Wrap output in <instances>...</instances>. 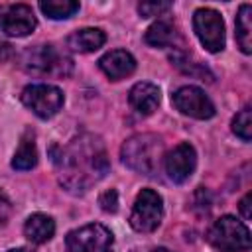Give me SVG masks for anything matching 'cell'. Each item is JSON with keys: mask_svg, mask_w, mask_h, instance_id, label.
I'll return each mask as SVG.
<instances>
[{"mask_svg": "<svg viewBox=\"0 0 252 252\" xmlns=\"http://www.w3.org/2000/svg\"><path fill=\"white\" fill-rule=\"evenodd\" d=\"M98 67L110 81H120L136 71V59L124 49H112L98 59Z\"/></svg>", "mask_w": 252, "mask_h": 252, "instance_id": "12", "label": "cell"}, {"mask_svg": "<svg viewBox=\"0 0 252 252\" xmlns=\"http://www.w3.org/2000/svg\"><path fill=\"white\" fill-rule=\"evenodd\" d=\"M8 252H32V250H28V248H12Z\"/></svg>", "mask_w": 252, "mask_h": 252, "instance_id": "26", "label": "cell"}, {"mask_svg": "<svg viewBox=\"0 0 252 252\" xmlns=\"http://www.w3.org/2000/svg\"><path fill=\"white\" fill-rule=\"evenodd\" d=\"M106 43V33L100 28H83L67 37V45L79 53H91Z\"/></svg>", "mask_w": 252, "mask_h": 252, "instance_id": "14", "label": "cell"}, {"mask_svg": "<svg viewBox=\"0 0 252 252\" xmlns=\"http://www.w3.org/2000/svg\"><path fill=\"white\" fill-rule=\"evenodd\" d=\"M207 240L220 252H244L250 248V230L232 215H224L213 222Z\"/></svg>", "mask_w": 252, "mask_h": 252, "instance_id": "4", "label": "cell"}, {"mask_svg": "<svg viewBox=\"0 0 252 252\" xmlns=\"http://www.w3.org/2000/svg\"><path fill=\"white\" fill-rule=\"evenodd\" d=\"M35 163H37V150H35L33 134L28 130L22 136V142H20V146H18L14 158H12V167L20 169V171H26V169H32Z\"/></svg>", "mask_w": 252, "mask_h": 252, "instance_id": "17", "label": "cell"}, {"mask_svg": "<svg viewBox=\"0 0 252 252\" xmlns=\"http://www.w3.org/2000/svg\"><path fill=\"white\" fill-rule=\"evenodd\" d=\"M112 232L98 222L79 226L65 236V252H112Z\"/></svg>", "mask_w": 252, "mask_h": 252, "instance_id": "5", "label": "cell"}, {"mask_svg": "<svg viewBox=\"0 0 252 252\" xmlns=\"http://www.w3.org/2000/svg\"><path fill=\"white\" fill-rule=\"evenodd\" d=\"M12 55H14V47H12L8 41L0 39V63H6Z\"/></svg>", "mask_w": 252, "mask_h": 252, "instance_id": "25", "label": "cell"}, {"mask_svg": "<svg viewBox=\"0 0 252 252\" xmlns=\"http://www.w3.org/2000/svg\"><path fill=\"white\" fill-rule=\"evenodd\" d=\"M250 201H252V193L248 191L242 199H240V203H238V209H240V215L246 219V220H250V217H252V211H250Z\"/></svg>", "mask_w": 252, "mask_h": 252, "instance_id": "24", "label": "cell"}, {"mask_svg": "<svg viewBox=\"0 0 252 252\" xmlns=\"http://www.w3.org/2000/svg\"><path fill=\"white\" fill-rule=\"evenodd\" d=\"M120 158L132 171L154 175L163 158V142L156 134H134L122 144Z\"/></svg>", "mask_w": 252, "mask_h": 252, "instance_id": "2", "label": "cell"}, {"mask_svg": "<svg viewBox=\"0 0 252 252\" xmlns=\"http://www.w3.org/2000/svg\"><path fill=\"white\" fill-rule=\"evenodd\" d=\"M22 67L39 77H67L73 69V61L53 45H35L22 53Z\"/></svg>", "mask_w": 252, "mask_h": 252, "instance_id": "3", "label": "cell"}, {"mask_svg": "<svg viewBox=\"0 0 252 252\" xmlns=\"http://www.w3.org/2000/svg\"><path fill=\"white\" fill-rule=\"evenodd\" d=\"M171 8V2H140L138 4V12L142 18H154V16H161L163 12H167Z\"/></svg>", "mask_w": 252, "mask_h": 252, "instance_id": "21", "label": "cell"}, {"mask_svg": "<svg viewBox=\"0 0 252 252\" xmlns=\"http://www.w3.org/2000/svg\"><path fill=\"white\" fill-rule=\"evenodd\" d=\"M193 30L201 41V45L211 51H222L224 49V22L220 14L213 8H199L193 14Z\"/></svg>", "mask_w": 252, "mask_h": 252, "instance_id": "8", "label": "cell"}, {"mask_svg": "<svg viewBox=\"0 0 252 252\" xmlns=\"http://www.w3.org/2000/svg\"><path fill=\"white\" fill-rule=\"evenodd\" d=\"M144 39L152 47H173L175 41L179 39V33H177V30H175L173 24H169L165 20H159V22L152 24L146 30Z\"/></svg>", "mask_w": 252, "mask_h": 252, "instance_id": "16", "label": "cell"}, {"mask_svg": "<svg viewBox=\"0 0 252 252\" xmlns=\"http://www.w3.org/2000/svg\"><path fill=\"white\" fill-rule=\"evenodd\" d=\"M252 6L242 4L236 14V41L242 53H252Z\"/></svg>", "mask_w": 252, "mask_h": 252, "instance_id": "18", "label": "cell"}, {"mask_svg": "<svg viewBox=\"0 0 252 252\" xmlns=\"http://www.w3.org/2000/svg\"><path fill=\"white\" fill-rule=\"evenodd\" d=\"M98 205L106 213H116L118 211V193H116V189H106L98 197Z\"/></svg>", "mask_w": 252, "mask_h": 252, "instance_id": "22", "label": "cell"}, {"mask_svg": "<svg viewBox=\"0 0 252 252\" xmlns=\"http://www.w3.org/2000/svg\"><path fill=\"white\" fill-rule=\"evenodd\" d=\"M22 102L39 118H51L55 116L63 106V93L55 85L37 83L28 85L22 91Z\"/></svg>", "mask_w": 252, "mask_h": 252, "instance_id": "7", "label": "cell"}, {"mask_svg": "<svg viewBox=\"0 0 252 252\" xmlns=\"http://www.w3.org/2000/svg\"><path fill=\"white\" fill-rule=\"evenodd\" d=\"M10 215H12L10 199H8V197H6V193L0 189V226H4V224L10 220Z\"/></svg>", "mask_w": 252, "mask_h": 252, "instance_id": "23", "label": "cell"}, {"mask_svg": "<svg viewBox=\"0 0 252 252\" xmlns=\"http://www.w3.org/2000/svg\"><path fill=\"white\" fill-rule=\"evenodd\" d=\"M39 10L51 20H67L79 10V2H75V0H41Z\"/></svg>", "mask_w": 252, "mask_h": 252, "instance_id": "19", "label": "cell"}, {"mask_svg": "<svg viewBox=\"0 0 252 252\" xmlns=\"http://www.w3.org/2000/svg\"><path fill=\"white\" fill-rule=\"evenodd\" d=\"M37 26L32 6L28 4H8L0 8V33L10 37H24L32 33Z\"/></svg>", "mask_w": 252, "mask_h": 252, "instance_id": "10", "label": "cell"}, {"mask_svg": "<svg viewBox=\"0 0 252 252\" xmlns=\"http://www.w3.org/2000/svg\"><path fill=\"white\" fill-rule=\"evenodd\" d=\"M128 102L138 114L150 116L159 104V89L152 83H146V81L136 83L128 93Z\"/></svg>", "mask_w": 252, "mask_h": 252, "instance_id": "13", "label": "cell"}, {"mask_svg": "<svg viewBox=\"0 0 252 252\" xmlns=\"http://www.w3.org/2000/svg\"><path fill=\"white\" fill-rule=\"evenodd\" d=\"M24 234L33 244H43L55 234V220L49 215L33 213L24 222Z\"/></svg>", "mask_w": 252, "mask_h": 252, "instance_id": "15", "label": "cell"}, {"mask_svg": "<svg viewBox=\"0 0 252 252\" xmlns=\"http://www.w3.org/2000/svg\"><path fill=\"white\" fill-rule=\"evenodd\" d=\"M171 102L181 114L197 120H209L215 116V104L205 94V91H201L195 85H185L177 89L171 94Z\"/></svg>", "mask_w": 252, "mask_h": 252, "instance_id": "9", "label": "cell"}, {"mask_svg": "<svg viewBox=\"0 0 252 252\" xmlns=\"http://www.w3.org/2000/svg\"><path fill=\"white\" fill-rule=\"evenodd\" d=\"M59 183L71 193H85L108 173V158L98 136L81 134L55 158Z\"/></svg>", "mask_w": 252, "mask_h": 252, "instance_id": "1", "label": "cell"}, {"mask_svg": "<svg viewBox=\"0 0 252 252\" xmlns=\"http://www.w3.org/2000/svg\"><path fill=\"white\" fill-rule=\"evenodd\" d=\"M152 252H171V250H167V248H163V246H159V248H154Z\"/></svg>", "mask_w": 252, "mask_h": 252, "instance_id": "27", "label": "cell"}, {"mask_svg": "<svg viewBox=\"0 0 252 252\" xmlns=\"http://www.w3.org/2000/svg\"><path fill=\"white\" fill-rule=\"evenodd\" d=\"M232 132L242 142H250L252 140V110H250V106H244L232 118Z\"/></svg>", "mask_w": 252, "mask_h": 252, "instance_id": "20", "label": "cell"}, {"mask_svg": "<svg viewBox=\"0 0 252 252\" xmlns=\"http://www.w3.org/2000/svg\"><path fill=\"white\" fill-rule=\"evenodd\" d=\"M163 219V199L154 189H142L136 195L132 213H130V226L136 232H154Z\"/></svg>", "mask_w": 252, "mask_h": 252, "instance_id": "6", "label": "cell"}, {"mask_svg": "<svg viewBox=\"0 0 252 252\" xmlns=\"http://www.w3.org/2000/svg\"><path fill=\"white\" fill-rule=\"evenodd\" d=\"M163 165H165V173L173 183H185L197 165V154L195 148L189 142H181L177 144L165 158H163Z\"/></svg>", "mask_w": 252, "mask_h": 252, "instance_id": "11", "label": "cell"}]
</instances>
